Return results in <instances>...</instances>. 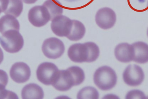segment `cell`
Here are the masks:
<instances>
[{
	"label": "cell",
	"instance_id": "6da1fadb",
	"mask_svg": "<svg viewBox=\"0 0 148 99\" xmlns=\"http://www.w3.org/2000/svg\"><path fill=\"white\" fill-rule=\"evenodd\" d=\"M83 70L78 66H72L65 70H60L56 81L52 85L60 91H66L73 86L79 85L84 81Z\"/></svg>",
	"mask_w": 148,
	"mask_h": 99
},
{
	"label": "cell",
	"instance_id": "7a4b0ae2",
	"mask_svg": "<svg viewBox=\"0 0 148 99\" xmlns=\"http://www.w3.org/2000/svg\"><path fill=\"white\" fill-rule=\"evenodd\" d=\"M99 46L93 42L73 44L69 48L68 55L72 61L76 63L94 62L99 55Z\"/></svg>",
	"mask_w": 148,
	"mask_h": 99
},
{
	"label": "cell",
	"instance_id": "3957f363",
	"mask_svg": "<svg viewBox=\"0 0 148 99\" xmlns=\"http://www.w3.org/2000/svg\"><path fill=\"white\" fill-rule=\"evenodd\" d=\"M93 79L94 84L99 89L108 91L116 86L117 76L111 68L104 66L97 69L94 73Z\"/></svg>",
	"mask_w": 148,
	"mask_h": 99
},
{
	"label": "cell",
	"instance_id": "277c9868",
	"mask_svg": "<svg viewBox=\"0 0 148 99\" xmlns=\"http://www.w3.org/2000/svg\"><path fill=\"white\" fill-rule=\"evenodd\" d=\"M1 37V44L3 48L8 53H18L24 45V40L19 31L10 30L2 34Z\"/></svg>",
	"mask_w": 148,
	"mask_h": 99
},
{
	"label": "cell",
	"instance_id": "5b68a950",
	"mask_svg": "<svg viewBox=\"0 0 148 99\" xmlns=\"http://www.w3.org/2000/svg\"><path fill=\"white\" fill-rule=\"evenodd\" d=\"M60 70L51 62H44L38 67L36 76L40 83L46 85H52L56 81Z\"/></svg>",
	"mask_w": 148,
	"mask_h": 99
},
{
	"label": "cell",
	"instance_id": "8992f818",
	"mask_svg": "<svg viewBox=\"0 0 148 99\" xmlns=\"http://www.w3.org/2000/svg\"><path fill=\"white\" fill-rule=\"evenodd\" d=\"M42 49L45 57L54 59L61 57L65 51L63 42L56 38L46 39L43 42Z\"/></svg>",
	"mask_w": 148,
	"mask_h": 99
},
{
	"label": "cell",
	"instance_id": "52a82bcc",
	"mask_svg": "<svg viewBox=\"0 0 148 99\" xmlns=\"http://www.w3.org/2000/svg\"><path fill=\"white\" fill-rule=\"evenodd\" d=\"M124 83L131 87H137L142 84L145 74L141 68L137 65H130L124 70L123 75Z\"/></svg>",
	"mask_w": 148,
	"mask_h": 99
},
{
	"label": "cell",
	"instance_id": "ba28073f",
	"mask_svg": "<svg viewBox=\"0 0 148 99\" xmlns=\"http://www.w3.org/2000/svg\"><path fill=\"white\" fill-rule=\"evenodd\" d=\"M28 17L30 23L37 27H43L51 20L49 12L43 5L32 8L29 12Z\"/></svg>",
	"mask_w": 148,
	"mask_h": 99
},
{
	"label": "cell",
	"instance_id": "9c48e42d",
	"mask_svg": "<svg viewBox=\"0 0 148 99\" xmlns=\"http://www.w3.org/2000/svg\"><path fill=\"white\" fill-rule=\"evenodd\" d=\"M73 20L64 15H60L52 20L51 28L53 33L60 37H67L71 31Z\"/></svg>",
	"mask_w": 148,
	"mask_h": 99
},
{
	"label": "cell",
	"instance_id": "30bf717a",
	"mask_svg": "<svg viewBox=\"0 0 148 99\" xmlns=\"http://www.w3.org/2000/svg\"><path fill=\"white\" fill-rule=\"evenodd\" d=\"M95 20L99 28L104 30L110 29L114 27L116 23V14L109 8H102L97 12Z\"/></svg>",
	"mask_w": 148,
	"mask_h": 99
},
{
	"label": "cell",
	"instance_id": "8fae6325",
	"mask_svg": "<svg viewBox=\"0 0 148 99\" xmlns=\"http://www.w3.org/2000/svg\"><path fill=\"white\" fill-rule=\"evenodd\" d=\"M10 75L14 81L18 84H22L29 79L31 71L27 64L22 62H16L10 68Z\"/></svg>",
	"mask_w": 148,
	"mask_h": 99
},
{
	"label": "cell",
	"instance_id": "7c38bea8",
	"mask_svg": "<svg viewBox=\"0 0 148 99\" xmlns=\"http://www.w3.org/2000/svg\"><path fill=\"white\" fill-rule=\"evenodd\" d=\"M114 54L117 60L123 63H128L133 61L134 50L132 45L123 43L119 44L115 48Z\"/></svg>",
	"mask_w": 148,
	"mask_h": 99
},
{
	"label": "cell",
	"instance_id": "4fadbf2b",
	"mask_svg": "<svg viewBox=\"0 0 148 99\" xmlns=\"http://www.w3.org/2000/svg\"><path fill=\"white\" fill-rule=\"evenodd\" d=\"M134 50L133 61L137 63L144 64L148 62V45L143 42H137L132 44Z\"/></svg>",
	"mask_w": 148,
	"mask_h": 99
},
{
	"label": "cell",
	"instance_id": "5bb4252c",
	"mask_svg": "<svg viewBox=\"0 0 148 99\" xmlns=\"http://www.w3.org/2000/svg\"><path fill=\"white\" fill-rule=\"evenodd\" d=\"M21 96L23 99H43L44 92L42 88L35 84H29L23 87Z\"/></svg>",
	"mask_w": 148,
	"mask_h": 99
},
{
	"label": "cell",
	"instance_id": "9a60e30c",
	"mask_svg": "<svg viewBox=\"0 0 148 99\" xmlns=\"http://www.w3.org/2000/svg\"><path fill=\"white\" fill-rule=\"evenodd\" d=\"M0 29L2 34L10 30L19 31L20 24L15 16L10 15L3 16L0 20Z\"/></svg>",
	"mask_w": 148,
	"mask_h": 99
},
{
	"label": "cell",
	"instance_id": "2e32d148",
	"mask_svg": "<svg viewBox=\"0 0 148 99\" xmlns=\"http://www.w3.org/2000/svg\"><path fill=\"white\" fill-rule=\"evenodd\" d=\"M73 24L70 33L67 38L72 41H78L83 38L86 33V28L79 21L73 20Z\"/></svg>",
	"mask_w": 148,
	"mask_h": 99
},
{
	"label": "cell",
	"instance_id": "e0dca14e",
	"mask_svg": "<svg viewBox=\"0 0 148 99\" xmlns=\"http://www.w3.org/2000/svg\"><path fill=\"white\" fill-rule=\"evenodd\" d=\"M47 8L51 16V20L63 12V8L61 3L57 0H47L43 4Z\"/></svg>",
	"mask_w": 148,
	"mask_h": 99
},
{
	"label": "cell",
	"instance_id": "ac0fdd59",
	"mask_svg": "<svg viewBox=\"0 0 148 99\" xmlns=\"http://www.w3.org/2000/svg\"><path fill=\"white\" fill-rule=\"evenodd\" d=\"M23 4L22 0H9L8 5L4 14L18 17L23 10Z\"/></svg>",
	"mask_w": 148,
	"mask_h": 99
},
{
	"label": "cell",
	"instance_id": "d6986e66",
	"mask_svg": "<svg viewBox=\"0 0 148 99\" xmlns=\"http://www.w3.org/2000/svg\"><path fill=\"white\" fill-rule=\"evenodd\" d=\"M99 93L98 91L92 87H86L82 88L77 94L78 99H98Z\"/></svg>",
	"mask_w": 148,
	"mask_h": 99
},
{
	"label": "cell",
	"instance_id": "ffe728a7",
	"mask_svg": "<svg viewBox=\"0 0 148 99\" xmlns=\"http://www.w3.org/2000/svg\"><path fill=\"white\" fill-rule=\"evenodd\" d=\"M126 99H146V97L143 92L139 90H133L128 92Z\"/></svg>",
	"mask_w": 148,
	"mask_h": 99
},
{
	"label": "cell",
	"instance_id": "44dd1931",
	"mask_svg": "<svg viewBox=\"0 0 148 99\" xmlns=\"http://www.w3.org/2000/svg\"><path fill=\"white\" fill-rule=\"evenodd\" d=\"M9 0H1V13L4 12L7 8Z\"/></svg>",
	"mask_w": 148,
	"mask_h": 99
},
{
	"label": "cell",
	"instance_id": "7402d4cb",
	"mask_svg": "<svg viewBox=\"0 0 148 99\" xmlns=\"http://www.w3.org/2000/svg\"><path fill=\"white\" fill-rule=\"evenodd\" d=\"M23 2L28 4H31L35 3L38 0H22Z\"/></svg>",
	"mask_w": 148,
	"mask_h": 99
},
{
	"label": "cell",
	"instance_id": "603a6c76",
	"mask_svg": "<svg viewBox=\"0 0 148 99\" xmlns=\"http://www.w3.org/2000/svg\"><path fill=\"white\" fill-rule=\"evenodd\" d=\"M64 1H67V2H74L79 1V0H64Z\"/></svg>",
	"mask_w": 148,
	"mask_h": 99
},
{
	"label": "cell",
	"instance_id": "cb8c5ba5",
	"mask_svg": "<svg viewBox=\"0 0 148 99\" xmlns=\"http://www.w3.org/2000/svg\"><path fill=\"white\" fill-rule=\"evenodd\" d=\"M147 36H148V28L147 31Z\"/></svg>",
	"mask_w": 148,
	"mask_h": 99
},
{
	"label": "cell",
	"instance_id": "d4e9b609",
	"mask_svg": "<svg viewBox=\"0 0 148 99\" xmlns=\"http://www.w3.org/2000/svg\"><path fill=\"white\" fill-rule=\"evenodd\" d=\"M147 10H148V6H147Z\"/></svg>",
	"mask_w": 148,
	"mask_h": 99
}]
</instances>
